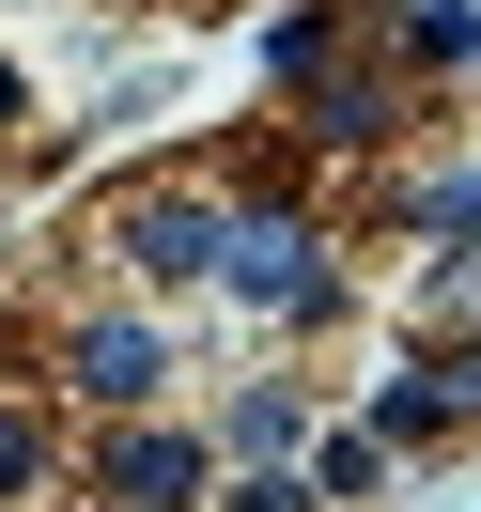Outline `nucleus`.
Instances as JSON below:
<instances>
[{
	"label": "nucleus",
	"mask_w": 481,
	"mask_h": 512,
	"mask_svg": "<svg viewBox=\"0 0 481 512\" xmlns=\"http://www.w3.org/2000/svg\"><path fill=\"white\" fill-rule=\"evenodd\" d=\"M109 497H125V512H187L202 497V450L187 435H125V450H109Z\"/></svg>",
	"instance_id": "obj_1"
},
{
	"label": "nucleus",
	"mask_w": 481,
	"mask_h": 512,
	"mask_svg": "<svg viewBox=\"0 0 481 512\" xmlns=\"http://www.w3.org/2000/svg\"><path fill=\"white\" fill-rule=\"evenodd\" d=\"M78 388H94V404H140V388H156V342H140V326H94V342H78Z\"/></svg>",
	"instance_id": "obj_2"
},
{
	"label": "nucleus",
	"mask_w": 481,
	"mask_h": 512,
	"mask_svg": "<svg viewBox=\"0 0 481 512\" xmlns=\"http://www.w3.org/2000/svg\"><path fill=\"white\" fill-rule=\"evenodd\" d=\"M140 264H156V280H202V264H218V218H187V202H156V218H140Z\"/></svg>",
	"instance_id": "obj_3"
},
{
	"label": "nucleus",
	"mask_w": 481,
	"mask_h": 512,
	"mask_svg": "<svg viewBox=\"0 0 481 512\" xmlns=\"http://www.w3.org/2000/svg\"><path fill=\"white\" fill-rule=\"evenodd\" d=\"M233 280L249 295H311V249H295V233H233Z\"/></svg>",
	"instance_id": "obj_4"
},
{
	"label": "nucleus",
	"mask_w": 481,
	"mask_h": 512,
	"mask_svg": "<svg viewBox=\"0 0 481 512\" xmlns=\"http://www.w3.org/2000/svg\"><path fill=\"white\" fill-rule=\"evenodd\" d=\"M32 466H47V435H32V419H0V497H16Z\"/></svg>",
	"instance_id": "obj_5"
}]
</instances>
